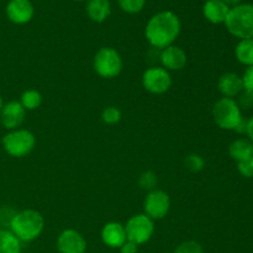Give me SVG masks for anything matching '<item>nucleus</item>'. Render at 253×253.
I'll return each instance as SVG.
<instances>
[{
    "mask_svg": "<svg viewBox=\"0 0 253 253\" xmlns=\"http://www.w3.org/2000/svg\"><path fill=\"white\" fill-rule=\"evenodd\" d=\"M247 121H249V119L246 118H242L241 120H240L239 125L236 126V128H235V132L240 133V135H246V130H247Z\"/></svg>",
    "mask_w": 253,
    "mask_h": 253,
    "instance_id": "nucleus-31",
    "label": "nucleus"
},
{
    "mask_svg": "<svg viewBox=\"0 0 253 253\" xmlns=\"http://www.w3.org/2000/svg\"><path fill=\"white\" fill-rule=\"evenodd\" d=\"M20 103L26 111H34L42 104V94L36 89H27L20 96Z\"/></svg>",
    "mask_w": 253,
    "mask_h": 253,
    "instance_id": "nucleus-21",
    "label": "nucleus"
},
{
    "mask_svg": "<svg viewBox=\"0 0 253 253\" xmlns=\"http://www.w3.org/2000/svg\"><path fill=\"white\" fill-rule=\"evenodd\" d=\"M119 250H120V253H137L138 246L127 240V241H126Z\"/></svg>",
    "mask_w": 253,
    "mask_h": 253,
    "instance_id": "nucleus-30",
    "label": "nucleus"
},
{
    "mask_svg": "<svg viewBox=\"0 0 253 253\" xmlns=\"http://www.w3.org/2000/svg\"><path fill=\"white\" fill-rule=\"evenodd\" d=\"M56 246L59 253H85L88 245L81 232L74 229H66L57 237Z\"/></svg>",
    "mask_w": 253,
    "mask_h": 253,
    "instance_id": "nucleus-10",
    "label": "nucleus"
},
{
    "mask_svg": "<svg viewBox=\"0 0 253 253\" xmlns=\"http://www.w3.org/2000/svg\"><path fill=\"white\" fill-rule=\"evenodd\" d=\"M44 229L42 214L34 209H25L15 212L9 222V230L21 242H32L39 239Z\"/></svg>",
    "mask_w": 253,
    "mask_h": 253,
    "instance_id": "nucleus-2",
    "label": "nucleus"
},
{
    "mask_svg": "<svg viewBox=\"0 0 253 253\" xmlns=\"http://www.w3.org/2000/svg\"><path fill=\"white\" fill-rule=\"evenodd\" d=\"M26 118V110L17 100L7 101L0 111V123L7 131L21 127Z\"/></svg>",
    "mask_w": 253,
    "mask_h": 253,
    "instance_id": "nucleus-12",
    "label": "nucleus"
},
{
    "mask_svg": "<svg viewBox=\"0 0 253 253\" xmlns=\"http://www.w3.org/2000/svg\"><path fill=\"white\" fill-rule=\"evenodd\" d=\"M184 166L188 170L193 173H198L200 170L204 169L205 167V160L198 153H190L185 157Z\"/></svg>",
    "mask_w": 253,
    "mask_h": 253,
    "instance_id": "nucleus-25",
    "label": "nucleus"
},
{
    "mask_svg": "<svg viewBox=\"0 0 253 253\" xmlns=\"http://www.w3.org/2000/svg\"><path fill=\"white\" fill-rule=\"evenodd\" d=\"M155 230V221L145 212L132 215L125 224L126 237L137 246L147 244L152 239Z\"/></svg>",
    "mask_w": 253,
    "mask_h": 253,
    "instance_id": "nucleus-7",
    "label": "nucleus"
},
{
    "mask_svg": "<svg viewBox=\"0 0 253 253\" xmlns=\"http://www.w3.org/2000/svg\"><path fill=\"white\" fill-rule=\"evenodd\" d=\"M77 1H85V0H77Z\"/></svg>",
    "mask_w": 253,
    "mask_h": 253,
    "instance_id": "nucleus-35",
    "label": "nucleus"
},
{
    "mask_svg": "<svg viewBox=\"0 0 253 253\" xmlns=\"http://www.w3.org/2000/svg\"><path fill=\"white\" fill-rule=\"evenodd\" d=\"M111 14V5L109 0H88L86 15L96 24L106 21Z\"/></svg>",
    "mask_w": 253,
    "mask_h": 253,
    "instance_id": "nucleus-17",
    "label": "nucleus"
},
{
    "mask_svg": "<svg viewBox=\"0 0 253 253\" xmlns=\"http://www.w3.org/2000/svg\"><path fill=\"white\" fill-rule=\"evenodd\" d=\"M229 155L236 162L253 157V142L249 138H237L229 146Z\"/></svg>",
    "mask_w": 253,
    "mask_h": 253,
    "instance_id": "nucleus-18",
    "label": "nucleus"
},
{
    "mask_svg": "<svg viewBox=\"0 0 253 253\" xmlns=\"http://www.w3.org/2000/svg\"><path fill=\"white\" fill-rule=\"evenodd\" d=\"M118 4L124 12L133 15L142 11L146 0H118Z\"/></svg>",
    "mask_w": 253,
    "mask_h": 253,
    "instance_id": "nucleus-23",
    "label": "nucleus"
},
{
    "mask_svg": "<svg viewBox=\"0 0 253 253\" xmlns=\"http://www.w3.org/2000/svg\"><path fill=\"white\" fill-rule=\"evenodd\" d=\"M2 106H4V100H2V96H1V94H0V111H1Z\"/></svg>",
    "mask_w": 253,
    "mask_h": 253,
    "instance_id": "nucleus-34",
    "label": "nucleus"
},
{
    "mask_svg": "<svg viewBox=\"0 0 253 253\" xmlns=\"http://www.w3.org/2000/svg\"><path fill=\"white\" fill-rule=\"evenodd\" d=\"M222 1H224L229 7H234L236 6V5L241 4L242 0H222Z\"/></svg>",
    "mask_w": 253,
    "mask_h": 253,
    "instance_id": "nucleus-33",
    "label": "nucleus"
},
{
    "mask_svg": "<svg viewBox=\"0 0 253 253\" xmlns=\"http://www.w3.org/2000/svg\"><path fill=\"white\" fill-rule=\"evenodd\" d=\"M237 170L245 178H253V157L237 162Z\"/></svg>",
    "mask_w": 253,
    "mask_h": 253,
    "instance_id": "nucleus-27",
    "label": "nucleus"
},
{
    "mask_svg": "<svg viewBox=\"0 0 253 253\" xmlns=\"http://www.w3.org/2000/svg\"><path fill=\"white\" fill-rule=\"evenodd\" d=\"M217 89L224 98L235 99L244 91L242 77L234 72H227L220 76L217 81Z\"/></svg>",
    "mask_w": 253,
    "mask_h": 253,
    "instance_id": "nucleus-15",
    "label": "nucleus"
},
{
    "mask_svg": "<svg viewBox=\"0 0 253 253\" xmlns=\"http://www.w3.org/2000/svg\"><path fill=\"white\" fill-rule=\"evenodd\" d=\"M237 105L240 106V109H252L253 108V94L249 93L247 90L242 91L239 96H237L236 100Z\"/></svg>",
    "mask_w": 253,
    "mask_h": 253,
    "instance_id": "nucleus-28",
    "label": "nucleus"
},
{
    "mask_svg": "<svg viewBox=\"0 0 253 253\" xmlns=\"http://www.w3.org/2000/svg\"><path fill=\"white\" fill-rule=\"evenodd\" d=\"M235 57L246 67L253 66V39L240 40L235 47Z\"/></svg>",
    "mask_w": 253,
    "mask_h": 253,
    "instance_id": "nucleus-20",
    "label": "nucleus"
},
{
    "mask_svg": "<svg viewBox=\"0 0 253 253\" xmlns=\"http://www.w3.org/2000/svg\"><path fill=\"white\" fill-rule=\"evenodd\" d=\"M93 68L101 78H116L124 68L123 57L113 47H101L94 56Z\"/></svg>",
    "mask_w": 253,
    "mask_h": 253,
    "instance_id": "nucleus-5",
    "label": "nucleus"
},
{
    "mask_svg": "<svg viewBox=\"0 0 253 253\" xmlns=\"http://www.w3.org/2000/svg\"><path fill=\"white\" fill-rule=\"evenodd\" d=\"M225 26L236 39H253V4H239L231 7Z\"/></svg>",
    "mask_w": 253,
    "mask_h": 253,
    "instance_id": "nucleus-3",
    "label": "nucleus"
},
{
    "mask_svg": "<svg viewBox=\"0 0 253 253\" xmlns=\"http://www.w3.org/2000/svg\"><path fill=\"white\" fill-rule=\"evenodd\" d=\"M158 184V178L156 175V173L151 172V170H146V172L141 173L140 177H138V185H140L141 189L147 190L151 192L153 189H157Z\"/></svg>",
    "mask_w": 253,
    "mask_h": 253,
    "instance_id": "nucleus-24",
    "label": "nucleus"
},
{
    "mask_svg": "<svg viewBox=\"0 0 253 253\" xmlns=\"http://www.w3.org/2000/svg\"><path fill=\"white\" fill-rule=\"evenodd\" d=\"M173 253H204V249L202 245L194 240H188V241L180 242L174 249Z\"/></svg>",
    "mask_w": 253,
    "mask_h": 253,
    "instance_id": "nucleus-26",
    "label": "nucleus"
},
{
    "mask_svg": "<svg viewBox=\"0 0 253 253\" xmlns=\"http://www.w3.org/2000/svg\"><path fill=\"white\" fill-rule=\"evenodd\" d=\"M6 16L12 24H29L35 15V7L31 0H10L6 5Z\"/></svg>",
    "mask_w": 253,
    "mask_h": 253,
    "instance_id": "nucleus-13",
    "label": "nucleus"
},
{
    "mask_svg": "<svg viewBox=\"0 0 253 253\" xmlns=\"http://www.w3.org/2000/svg\"><path fill=\"white\" fill-rule=\"evenodd\" d=\"M246 136L249 137V140L253 142V116L249 119L247 121V130H246Z\"/></svg>",
    "mask_w": 253,
    "mask_h": 253,
    "instance_id": "nucleus-32",
    "label": "nucleus"
},
{
    "mask_svg": "<svg viewBox=\"0 0 253 253\" xmlns=\"http://www.w3.org/2000/svg\"><path fill=\"white\" fill-rule=\"evenodd\" d=\"M231 7L227 6L222 0H207L203 6V14L209 22L214 25L225 24Z\"/></svg>",
    "mask_w": 253,
    "mask_h": 253,
    "instance_id": "nucleus-16",
    "label": "nucleus"
},
{
    "mask_svg": "<svg viewBox=\"0 0 253 253\" xmlns=\"http://www.w3.org/2000/svg\"><path fill=\"white\" fill-rule=\"evenodd\" d=\"M158 58H160L161 67L167 69L168 72L182 71L188 63L187 52L177 44H170L161 49Z\"/></svg>",
    "mask_w": 253,
    "mask_h": 253,
    "instance_id": "nucleus-11",
    "label": "nucleus"
},
{
    "mask_svg": "<svg viewBox=\"0 0 253 253\" xmlns=\"http://www.w3.org/2000/svg\"><path fill=\"white\" fill-rule=\"evenodd\" d=\"M182 30V24L175 12L165 10L153 15L145 27V37L155 49L174 44Z\"/></svg>",
    "mask_w": 253,
    "mask_h": 253,
    "instance_id": "nucleus-1",
    "label": "nucleus"
},
{
    "mask_svg": "<svg viewBox=\"0 0 253 253\" xmlns=\"http://www.w3.org/2000/svg\"><path fill=\"white\" fill-rule=\"evenodd\" d=\"M244 118L236 99L220 98L212 106V119L220 128L226 131H234Z\"/></svg>",
    "mask_w": 253,
    "mask_h": 253,
    "instance_id": "nucleus-6",
    "label": "nucleus"
},
{
    "mask_svg": "<svg viewBox=\"0 0 253 253\" xmlns=\"http://www.w3.org/2000/svg\"><path fill=\"white\" fill-rule=\"evenodd\" d=\"M121 118H123L121 110L116 106H106L101 111V120L106 125H116L120 123Z\"/></svg>",
    "mask_w": 253,
    "mask_h": 253,
    "instance_id": "nucleus-22",
    "label": "nucleus"
},
{
    "mask_svg": "<svg viewBox=\"0 0 253 253\" xmlns=\"http://www.w3.org/2000/svg\"><path fill=\"white\" fill-rule=\"evenodd\" d=\"M141 83H142L143 89L150 94L162 95L169 90L173 81L170 72L161 66H153L143 72Z\"/></svg>",
    "mask_w": 253,
    "mask_h": 253,
    "instance_id": "nucleus-8",
    "label": "nucleus"
},
{
    "mask_svg": "<svg viewBox=\"0 0 253 253\" xmlns=\"http://www.w3.org/2000/svg\"><path fill=\"white\" fill-rule=\"evenodd\" d=\"M21 244L9 229L0 230V253H21Z\"/></svg>",
    "mask_w": 253,
    "mask_h": 253,
    "instance_id": "nucleus-19",
    "label": "nucleus"
},
{
    "mask_svg": "<svg viewBox=\"0 0 253 253\" xmlns=\"http://www.w3.org/2000/svg\"><path fill=\"white\" fill-rule=\"evenodd\" d=\"M242 82H244L245 90H247L249 93L253 94V66L247 67L244 76H242Z\"/></svg>",
    "mask_w": 253,
    "mask_h": 253,
    "instance_id": "nucleus-29",
    "label": "nucleus"
},
{
    "mask_svg": "<svg viewBox=\"0 0 253 253\" xmlns=\"http://www.w3.org/2000/svg\"><path fill=\"white\" fill-rule=\"evenodd\" d=\"M100 236L103 244L110 249H120L127 241L125 225L118 221L106 222L101 229Z\"/></svg>",
    "mask_w": 253,
    "mask_h": 253,
    "instance_id": "nucleus-14",
    "label": "nucleus"
},
{
    "mask_svg": "<svg viewBox=\"0 0 253 253\" xmlns=\"http://www.w3.org/2000/svg\"><path fill=\"white\" fill-rule=\"evenodd\" d=\"M2 148L14 158L26 157L36 147V137L26 128H16L7 131L1 140Z\"/></svg>",
    "mask_w": 253,
    "mask_h": 253,
    "instance_id": "nucleus-4",
    "label": "nucleus"
},
{
    "mask_svg": "<svg viewBox=\"0 0 253 253\" xmlns=\"http://www.w3.org/2000/svg\"><path fill=\"white\" fill-rule=\"evenodd\" d=\"M170 210V198L162 189H153L147 193L143 202V211L148 217L157 221L165 219Z\"/></svg>",
    "mask_w": 253,
    "mask_h": 253,
    "instance_id": "nucleus-9",
    "label": "nucleus"
}]
</instances>
